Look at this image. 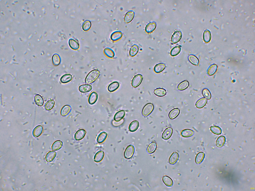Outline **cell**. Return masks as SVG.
<instances>
[{"label": "cell", "instance_id": "4", "mask_svg": "<svg viewBox=\"0 0 255 191\" xmlns=\"http://www.w3.org/2000/svg\"><path fill=\"white\" fill-rule=\"evenodd\" d=\"M134 151V146L131 145H129L126 148L124 153L125 157L127 159L130 158L133 155Z\"/></svg>", "mask_w": 255, "mask_h": 191}, {"label": "cell", "instance_id": "13", "mask_svg": "<svg viewBox=\"0 0 255 191\" xmlns=\"http://www.w3.org/2000/svg\"><path fill=\"white\" fill-rule=\"evenodd\" d=\"M92 89V86L90 85L87 84L81 85L79 87V91L82 93L89 92Z\"/></svg>", "mask_w": 255, "mask_h": 191}, {"label": "cell", "instance_id": "24", "mask_svg": "<svg viewBox=\"0 0 255 191\" xmlns=\"http://www.w3.org/2000/svg\"><path fill=\"white\" fill-rule=\"evenodd\" d=\"M63 145L62 142L60 140L55 141L52 146V149L54 151H57L60 149Z\"/></svg>", "mask_w": 255, "mask_h": 191}, {"label": "cell", "instance_id": "18", "mask_svg": "<svg viewBox=\"0 0 255 191\" xmlns=\"http://www.w3.org/2000/svg\"><path fill=\"white\" fill-rule=\"evenodd\" d=\"M72 75L70 74H65L63 75L61 78V82L64 84L67 83L71 81L72 79Z\"/></svg>", "mask_w": 255, "mask_h": 191}, {"label": "cell", "instance_id": "6", "mask_svg": "<svg viewBox=\"0 0 255 191\" xmlns=\"http://www.w3.org/2000/svg\"><path fill=\"white\" fill-rule=\"evenodd\" d=\"M182 33L181 31L177 30L173 34L171 38L172 42L174 43L178 42L181 39Z\"/></svg>", "mask_w": 255, "mask_h": 191}, {"label": "cell", "instance_id": "5", "mask_svg": "<svg viewBox=\"0 0 255 191\" xmlns=\"http://www.w3.org/2000/svg\"><path fill=\"white\" fill-rule=\"evenodd\" d=\"M134 14V12L133 10H130L128 11L126 13L125 16V22L126 23H128L130 22L133 19Z\"/></svg>", "mask_w": 255, "mask_h": 191}, {"label": "cell", "instance_id": "36", "mask_svg": "<svg viewBox=\"0 0 255 191\" xmlns=\"http://www.w3.org/2000/svg\"><path fill=\"white\" fill-rule=\"evenodd\" d=\"M52 61L53 64L56 66L59 65L61 62V58L59 55L57 54H54L52 58Z\"/></svg>", "mask_w": 255, "mask_h": 191}, {"label": "cell", "instance_id": "2", "mask_svg": "<svg viewBox=\"0 0 255 191\" xmlns=\"http://www.w3.org/2000/svg\"><path fill=\"white\" fill-rule=\"evenodd\" d=\"M154 108L153 104L151 103L146 104L143 107L142 113L144 116H147L149 115L152 111Z\"/></svg>", "mask_w": 255, "mask_h": 191}, {"label": "cell", "instance_id": "14", "mask_svg": "<svg viewBox=\"0 0 255 191\" xmlns=\"http://www.w3.org/2000/svg\"><path fill=\"white\" fill-rule=\"evenodd\" d=\"M120 86L119 83L117 81H114L110 84L108 87V90L113 92L117 90Z\"/></svg>", "mask_w": 255, "mask_h": 191}, {"label": "cell", "instance_id": "37", "mask_svg": "<svg viewBox=\"0 0 255 191\" xmlns=\"http://www.w3.org/2000/svg\"><path fill=\"white\" fill-rule=\"evenodd\" d=\"M189 82L186 80L184 81L178 85V88L179 90H183L186 89L189 86Z\"/></svg>", "mask_w": 255, "mask_h": 191}, {"label": "cell", "instance_id": "42", "mask_svg": "<svg viewBox=\"0 0 255 191\" xmlns=\"http://www.w3.org/2000/svg\"><path fill=\"white\" fill-rule=\"evenodd\" d=\"M70 109V107L69 105H65L64 106L61 110V115L62 116H65L67 115L69 112Z\"/></svg>", "mask_w": 255, "mask_h": 191}, {"label": "cell", "instance_id": "19", "mask_svg": "<svg viewBox=\"0 0 255 191\" xmlns=\"http://www.w3.org/2000/svg\"><path fill=\"white\" fill-rule=\"evenodd\" d=\"M139 124L138 121L135 120L133 121L129 126L128 129L129 131L132 132L135 131L138 128Z\"/></svg>", "mask_w": 255, "mask_h": 191}, {"label": "cell", "instance_id": "34", "mask_svg": "<svg viewBox=\"0 0 255 191\" xmlns=\"http://www.w3.org/2000/svg\"><path fill=\"white\" fill-rule=\"evenodd\" d=\"M217 68V65L216 64L211 65L209 67L207 70V74L210 76L213 75L216 72Z\"/></svg>", "mask_w": 255, "mask_h": 191}, {"label": "cell", "instance_id": "25", "mask_svg": "<svg viewBox=\"0 0 255 191\" xmlns=\"http://www.w3.org/2000/svg\"><path fill=\"white\" fill-rule=\"evenodd\" d=\"M226 142V138L223 136H221L217 139L216 142V146L218 147L223 146Z\"/></svg>", "mask_w": 255, "mask_h": 191}, {"label": "cell", "instance_id": "11", "mask_svg": "<svg viewBox=\"0 0 255 191\" xmlns=\"http://www.w3.org/2000/svg\"><path fill=\"white\" fill-rule=\"evenodd\" d=\"M173 133V129L170 127L167 128L163 132L162 136V138L165 140L168 139L171 136Z\"/></svg>", "mask_w": 255, "mask_h": 191}, {"label": "cell", "instance_id": "40", "mask_svg": "<svg viewBox=\"0 0 255 191\" xmlns=\"http://www.w3.org/2000/svg\"><path fill=\"white\" fill-rule=\"evenodd\" d=\"M34 100L36 104L39 106H42L44 103V100L42 97L39 95H36L34 97Z\"/></svg>", "mask_w": 255, "mask_h": 191}, {"label": "cell", "instance_id": "1", "mask_svg": "<svg viewBox=\"0 0 255 191\" xmlns=\"http://www.w3.org/2000/svg\"><path fill=\"white\" fill-rule=\"evenodd\" d=\"M100 75L99 71L94 69L91 71L86 77L85 82L86 83L90 84L94 82L99 77Z\"/></svg>", "mask_w": 255, "mask_h": 191}, {"label": "cell", "instance_id": "27", "mask_svg": "<svg viewBox=\"0 0 255 191\" xmlns=\"http://www.w3.org/2000/svg\"><path fill=\"white\" fill-rule=\"evenodd\" d=\"M180 110L178 108H175L172 110L169 113V118L173 119L179 115Z\"/></svg>", "mask_w": 255, "mask_h": 191}, {"label": "cell", "instance_id": "26", "mask_svg": "<svg viewBox=\"0 0 255 191\" xmlns=\"http://www.w3.org/2000/svg\"><path fill=\"white\" fill-rule=\"evenodd\" d=\"M105 54L108 57L113 58L115 56V53L114 51L109 48H105L104 50Z\"/></svg>", "mask_w": 255, "mask_h": 191}, {"label": "cell", "instance_id": "23", "mask_svg": "<svg viewBox=\"0 0 255 191\" xmlns=\"http://www.w3.org/2000/svg\"><path fill=\"white\" fill-rule=\"evenodd\" d=\"M207 102V99L205 98H202L199 99L197 101L195 106L198 108H201L205 105Z\"/></svg>", "mask_w": 255, "mask_h": 191}, {"label": "cell", "instance_id": "15", "mask_svg": "<svg viewBox=\"0 0 255 191\" xmlns=\"http://www.w3.org/2000/svg\"><path fill=\"white\" fill-rule=\"evenodd\" d=\"M68 44L70 47L73 50H77L79 47L78 43L75 40L72 38L69 39Z\"/></svg>", "mask_w": 255, "mask_h": 191}, {"label": "cell", "instance_id": "9", "mask_svg": "<svg viewBox=\"0 0 255 191\" xmlns=\"http://www.w3.org/2000/svg\"><path fill=\"white\" fill-rule=\"evenodd\" d=\"M156 23L155 22H149L145 26V30L146 32L147 33L152 32L156 28Z\"/></svg>", "mask_w": 255, "mask_h": 191}, {"label": "cell", "instance_id": "28", "mask_svg": "<svg viewBox=\"0 0 255 191\" xmlns=\"http://www.w3.org/2000/svg\"><path fill=\"white\" fill-rule=\"evenodd\" d=\"M139 48L138 46L135 44L133 45L129 51V54L131 56H133L136 55L138 52Z\"/></svg>", "mask_w": 255, "mask_h": 191}, {"label": "cell", "instance_id": "21", "mask_svg": "<svg viewBox=\"0 0 255 191\" xmlns=\"http://www.w3.org/2000/svg\"><path fill=\"white\" fill-rule=\"evenodd\" d=\"M107 136V133L105 132H103L98 135L97 139V142L99 143H103L106 139Z\"/></svg>", "mask_w": 255, "mask_h": 191}, {"label": "cell", "instance_id": "35", "mask_svg": "<svg viewBox=\"0 0 255 191\" xmlns=\"http://www.w3.org/2000/svg\"><path fill=\"white\" fill-rule=\"evenodd\" d=\"M211 35L210 31L208 30H205L203 35V39L206 43L209 42L211 39Z\"/></svg>", "mask_w": 255, "mask_h": 191}, {"label": "cell", "instance_id": "44", "mask_svg": "<svg viewBox=\"0 0 255 191\" xmlns=\"http://www.w3.org/2000/svg\"><path fill=\"white\" fill-rule=\"evenodd\" d=\"M91 26V23L88 20L85 21L83 23L82 28L84 31H88L90 28Z\"/></svg>", "mask_w": 255, "mask_h": 191}, {"label": "cell", "instance_id": "33", "mask_svg": "<svg viewBox=\"0 0 255 191\" xmlns=\"http://www.w3.org/2000/svg\"><path fill=\"white\" fill-rule=\"evenodd\" d=\"M157 147V144L155 142L151 143L148 146L147 151L150 153L154 152L155 150Z\"/></svg>", "mask_w": 255, "mask_h": 191}, {"label": "cell", "instance_id": "39", "mask_svg": "<svg viewBox=\"0 0 255 191\" xmlns=\"http://www.w3.org/2000/svg\"><path fill=\"white\" fill-rule=\"evenodd\" d=\"M189 60L190 62L193 65H197L199 63L198 58L194 55H190L189 56Z\"/></svg>", "mask_w": 255, "mask_h": 191}, {"label": "cell", "instance_id": "3", "mask_svg": "<svg viewBox=\"0 0 255 191\" xmlns=\"http://www.w3.org/2000/svg\"><path fill=\"white\" fill-rule=\"evenodd\" d=\"M143 79L142 75L138 74L135 75L133 78L131 82V85L134 88H136L139 86L141 84Z\"/></svg>", "mask_w": 255, "mask_h": 191}, {"label": "cell", "instance_id": "16", "mask_svg": "<svg viewBox=\"0 0 255 191\" xmlns=\"http://www.w3.org/2000/svg\"><path fill=\"white\" fill-rule=\"evenodd\" d=\"M104 156L103 151L100 150L97 152L95 154L94 157V161L98 162L101 161L103 159Z\"/></svg>", "mask_w": 255, "mask_h": 191}, {"label": "cell", "instance_id": "31", "mask_svg": "<svg viewBox=\"0 0 255 191\" xmlns=\"http://www.w3.org/2000/svg\"><path fill=\"white\" fill-rule=\"evenodd\" d=\"M162 180L165 184L168 187L172 186L173 184L172 180L169 177L166 176H164L162 178Z\"/></svg>", "mask_w": 255, "mask_h": 191}, {"label": "cell", "instance_id": "32", "mask_svg": "<svg viewBox=\"0 0 255 191\" xmlns=\"http://www.w3.org/2000/svg\"><path fill=\"white\" fill-rule=\"evenodd\" d=\"M154 92L156 95L159 96H164L166 93V91L165 89L161 88H158L155 89Z\"/></svg>", "mask_w": 255, "mask_h": 191}, {"label": "cell", "instance_id": "8", "mask_svg": "<svg viewBox=\"0 0 255 191\" xmlns=\"http://www.w3.org/2000/svg\"><path fill=\"white\" fill-rule=\"evenodd\" d=\"M123 34L120 31H116L113 32L111 35V39L114 41H116L120 39L122 37Z\"/></svg>", "mask_w": 255, "mask_h": 191}, {"label": "cell", "instance_id": "29", "mask_svg": "<svg viewBox=\"0 0 255 191\" xmlns=\"http://www.w3.org/2000/svg\"><path fill=\"white\" fill-rule=\"evenodd\" d=\"M181 135L184 137H189L192 136L194 134L192 130L190 129H184L182 131Z\"/></svg>", "mask_w": 255, "mask_h": 191}, {"label": "cell", "instance_id": "22", "mask_svg": "<svg viewBox=\"0 0 255 191\" xmlns=\"http://www.w3.org/2000/svg\"><path fill=\"white\" fill-rule=\"evenodd\" d=\"M56 155V153L54 151L49 152L46 156V160L48 162H50L52 161L55 158Z\"/></svg>", "mask_w": 255, "mask_h": 191}, {"label": "cell", "instance_id": "38", "mask_svg": "<svg viewBox=\"0 0 255 191\" xmlns=\"http://www.w3.org/2000/svg\"><path fill=\"white\" fill-rule=\"evenodd\" d=\"M204 156V154L203 152H200L198 153L195 158L196 163L197 164L200 163L203 160Z\"/></svg>", "mask_w": 255, "mask_h": 191}, {"label": "cell", "instance_id": "30", "mask_svg": "<svg viewBox=\"0 0 255 191\" xmlns=\"http://www.w3.org/2000/svg\"><path fill=\"white\" fill-rule=\"evenodd\" d=\"M165 66L162 63H159L156 65L154 67V70L156 73H159L162 71L165 68Z\"/></svg>", "mask_w": 255, "mask_h": 191}, {"label": "cell", "instance_id": "12", "mask_svg": "<svg viewBox=\"0 0 255 191\" xmlns=\"http://www.w3.org/2000/svg\"><path fill=\"white\" fill-rule=\"evenodd\" d=\"M125 112L123 110L119 111L117 112L114 116V120L116 122H119L125 116Z\"/></svg>", "mask_w": 255, "mask_h": 191}, {"label": "cell", "instance_id": "10", "mask_svg": "<svg viewBox=\"0 0 255 191\" xmlns=\"http://www.w3.org/2000/svg\"><path fill=\"white\" fill-rule=\"evenodd\" d=\"M98 97V95L97 93L95 92H92L89 97L88 101L89 103L91 105L94 104L97 101Z\"/></svg>", "mask_w": 255, "mask_h": 191}, {"label": "cell", "instance_id": "20", "mask_svg": "<svg viewBox=\"0 0 255 191\" xmlns=\"http://www.w3.org/2000/svg\"><path fill=\"white\" fill-rule=\"evenodd\" d=\"M179 158L178 154L176 152H173L169 158V163L171 164H175L178 160Z\"/></svg>", "mask_w": 255, "mask_h": 191}, {"label": "cell", "instance_id": "46", "mask_svg": "<svg viewBox=\"0 0 255 191\" xmlns=\"http://www.w3.org/2000/svg\"><path fill=\"white\" fill-rule=\"evenodd\" d=\"M203 96L207 99H210L211 97V94L209 91L207 89H203L202 92Z\"/></svg>", "mask_w": 255, "mask_h": 191}, {"label": "cell", "instance_id": "41", "mask_svg": "<svg viewBox=\"0 0 255 191\" xmlns=\"http://www.w3.org/2000/svg\"><path fill=\"white\" fill-rule=\"evenodd\" d=\"M211 131L214 134L219 135L222 133V130L219 127L214 126H211L210 128Z\"/></svg>", "mask_w": 255, "mask_h": 191}, {"label": "cell", "instance_id": "43", "mask_svg": "<svg viewBox=\"0 0 255 191\" xmlns=\"http://www.w3.org/2000/svg\"><path fill=\"white\" fill-rule=\"evenodd\" d=\"M181 48L179 46H176L174 47L170 51V55L172 56H175L178 54L180 52Z\"/></svg>", "mask_w": 255, "mask_h": 191}, {"label": "cell", "instance_id": "45", "mask_svg": "<svg viewBox=\"0 0 255 191\" xmlns=\"http://www.w3.org/2000/svg\"><path fill=\"white\" fill-rule=\"evenodd\" d=\"M55 101L53 100L48 101L45 104V108L47 110H49L51 109L54 106Z\"/></svg>", "mask_w": 255, "mask_h": 191}, {"label": "cell", "instance_id": "17", "mask_svg": "<svg viewBox=\"0 0 255 191\" xmlns=\"http://www.w3.org/2000/svg\"><path fill=\"white\" fill-rule=\"evenodd\" d=\"M43 128L41 125H39L36 127L33 130L32 134L33 136L35 137L39 136L42 133Z\"/></svg>", "mask_w": 255, "mask_h": 191}, {"label": "cell", "instance_id": "7", "mask_svg": "<svg viewBox=\"0 0 255 191\" xmlns=\"http://www.w3.org/2000/svg\"><path fill=\"white\" fill-rule=\"evenodd\" d=\"M86 131L83 129H80L78 130L75 133L74 138L76 141H79L82 139L85 136Z\"/></svg>", "mask_w": 255, "mask_h": 191}]
</instances>
